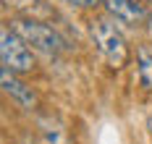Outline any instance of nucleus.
<instances>
[{
	"label": "nucleus",
	"instance_id": "1",
	"mask_svg": "<svg viewBox=\"0 0 152 144\" xmlns=\"http://www.w3.org/2000/svg\"><path fill=\"white\" fill-rule=\"evenodd\" d=\"M89 34L97 45V50H100V55L113 68H123L129 63V45H126V37L121 34V29L115 26V21H110L105 16L92 18Z\"/></svg>",
	"mask_w": 152,
	"mask_h": 144
},
{
	"label": "nucleus",
	"instance_id": "3",
	"mask_svg": "<svg viewBox=\"0 0 152 144\" xmlns=\"http://www.w3.org/2000/svg\"><path fill=\"white\" fill-rule=\"evenodd\" d=\"M0 60H3V68H11L13 73H29V71H34L31 47L11 26L0 29Z\"/></svg>",
	"mask_w": 152,
	"mask_h": 144
},
{
	"label": "nucleus",
	"instance_id": "6",
	"mask_svg": "<svg viewBox=\"0 0 152 144\" xmlns=\"http://www.w3.org/2000/svg\"><path fill=\"white\" fill-rule=\"evenodd\" d=\"M137 79L147 92H152V52L147 47L137 50Z\"/></svg>",
	"mask_w": 152,
	"mask_h": 144
},
{
	"label": "nucleus",
	"instance_id": "7",
	"mask_svg": "<svg viewBox=\"0 0 152 144\" xmlns=\"http://www.w3.org/2000/svg\"><path fill=\"white\" fill-rule=\"evenodd\" d=\"M66 3H76V5H84V8H94V5L102 3V0H66Z\"/></svg>",
	"mask_w": 152,
	"mask_h": 144
},
{
	"label": "nucleus",
	"instance_id": "5",
	"mask_svg": "<svg viewBox=\"0 0 152 144\" xmlns=\"http://www.w3.org/2000/svg\"><path fill=\"white\" fill-rule=\"evenodd\" d=\"M0 84H3V92L11 95L21 108H34L37 97H34V92H31V87H26L24 81H18L11 68H3V71H0Z\"/></svg>",
	"mask_w": 152,
	"mask_h": 144
},
{
	"label": "nucleus",
	"instance_id": "2",
	"mask_svg": "<svg viewBox=\"0 0 152 144\" xmlns=\"http://www.w3.org/2000/svg\"><path fill=\"white\" fill-rule=\"evenodd\" d=\"M11 29H13L31 50L42 52V55H61L63 52V39L58 37V32L47 24L39 21H31V18H13L11 21Z\"/></svg>",
	"mask_w": 152,
	"mask_h": 144
},
{
	"label": "nucleus",
	"instance_id": "4",
	"mask_svg": "<svg viewBox=\"0 0 152 144\" xmlns=\"http://www.w3.org/2000/svg\"><path fill=\"white\" fill-rule=\"evenodd\" d=\"M102 5H105L107 13L115 21H121V24L137 26V24H142L147 18V11H144V5L139 0H102Z\"/></svg>",
	"mask_w": 152,
	"mask_h": 144
},
{
	"label": "nucleus",
	"instance_id": "8",
	"mask_svg": "<svg viewBox=\"0 0 152 144\" xmlns=\"http://www.w3.org/2000/svg\"><path fill=\"white\" fill-rule=\"evenodd\" d=\"M147 128H150V134H152V115L147 118Z\"/></svg>",
	"mask_w": 152,
	"mask_h": 144
}]
</instances>
